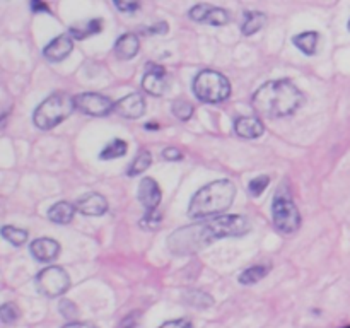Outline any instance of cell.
Masks as SVG:
<instances>
[{"mask_svg": "<svg viewBox=\"0 0 350 328\" xmlns=\"http://www.w3.org/2000/svg\"><path fill=\"white\" fill-rule=\"evenodd\" d=\"M252 231V222L245 215H219L191 226H183L171 232L167 248L174 255H195L214 241L224 238H239Z\"/></svg>", "mask_w": 350, "mask_h": 328, "instance_id": "6da1fadb", "label": "cell"}, {"mask_svg": "<svg viewBox=\"0 0 350 328\" xmlns=\"http://www.w3.org/2000/svg\"><path fill=\"white\" fill-rule=\"evenodd\" d=\"M304 96L291 81H270L253 94V108L267 118H284L303 106Z\"/></svg>", "mask_w": 350, "mask_h": 328, "instance_id": "7a4b0ae2", "label": "cell"}, {"mask_svg": "<svg viewBox=\"0 0 350 328\" xmlns=\"http://www.w3.org/2000/svg\"><path fill=\"white\" fill-rule=\"evenodd\" d=\"M236 197V187L229 180H217L202 187L191 197L188 205V217L190 219H212L224 214L232 205Z\"/></svg>", "mask_w": 350, "mask_h": 328, "instance_id": "3957f363", "label": "cell"}, {"mask_svg": "<svg viewBox=\"0 0 350 328\" xmlns=\"http://www.w3.org/2000/svg\"><path fill=\"white\" fill-rule=\"evenodd\" d=\"M74 109L75 105L72 96H68L67 92H55L38 106L33 115V122L38 128L50 130L67 120Z\"/></svg>", "mask_w": 350, "mask_h": 328, "instance_id": "277c9868", "label": "cell"}, {"mask_svg": "<svg viewBox=\"0 0 350 328\" xmlns=\"http://www.w3.org/2000/svg\"><path fill=\"white\" fill-rule=\"evenodd\" d=\"M272 221L277 231L282 234H293L301 228L299 208L296 207L293 195L284 184L273 195Z\"/></svg>", "mask_w": 350, "mask_h": 328, "instance_id": "5b68a950", "label": "cell"}, {"mask_svg": "<svg viewBox=\"0 0 350 328\" xmlns=\"http://www.w3.org/2000/svg\"><path fill=\"white\" fill-rule=\"evenodd\" d=\"M193 94L204 102H222L231 96V82L215 70H202L193 81Z\"/></svg>", "mask_w": 350, "mask_h": 328, "instance_id": "8992f818", "label": "cell"}, {"mask_svg": "<svg viewBox=\"0 0 350 328\" xmlns=\"http://www.w3.org/2000/svg\"><path fill=\"white\" fill-rule=\"evenodd\" d=\"M36 286L43 296L58 297L65 294L70 287V277L62 266L51 265L41 270L36 277Z\"/></svg>", "mask_w": 350, "mask_h": 328, "instance_id": "52a82bcc", "label": "cell"}, {"mask_svg": "<svg viewBox=\"0 0 350 328\" xmlns=\"http://www.w3.org/2000/svg\"><path fill=\"white\" fill-rule=\"evenodd\" d=\"M75 109L85 113L89 116H106L115 109V102L108 96L98 92H82L74 98Z\"/></svg>", "mask_w": 350, "mask_h": 328, "instance_id": "ba28073f", "label": "cell"}, {"mask_svg": "<svg viewBox=\"0 0 350 328\" xmlns=\"http://www.w3.org/2000/svg\"><path fill=\"white\" fill-rule=\"evenodd\" d=\"M190 17L197 23L211 24V26H224L229 23V12L221 7L211 5V3H198L191 7Z\"/></svg>", "mask_w": 350, "mask_h": 328, "instance_id": "9c48e42d", "label": "cell"}, {"mask_svg": "<svg viewBox=\"0 0 350 328\" xmlns=\"http://www.w3.org/2000/svg\"><path fill=\"white\" fill-rule=\"evenodd\" d=\"M167 85H170V82H167L166 70H164L161 65H147V72L142 79L144 91H146L147 94L159 98V96H163L164 92L167 91Z\"/></svg>", "mask_w": 350, "mask_h": 328, "instance_id": "30bf717a", "label": "cell"}, {"mask_svg": "<svg viewBox=\"0 0 350 328\" xmlns=\"http://www.w3.org/2000/svg\"><path fill=\"white\" fill-rule=\"evenodd\" d=\"M115 111L123 118L137 120L146 113V99L139 92H132V94L125 96L118 102H115Z\"/></svg>", "mask_w": 350, "mask_h": 328, "instance_id": "8fae6325", "label": "cell"}, {"mask_svg": "<svg viewBox=\"0 0 350 328\" xmlns=\"http://www.w3.org/2000/svg\"><path fill=\"white\" fill-rule=\"evenodd\" d=\"M74 50V38L68 33L60 34V36L53 38L50 43L44 46L43 55L46 60L50 62H62L64 58H67L70 55V51Z\"/></svg>", "mask_w": 350, "mask_h": 328, "instance_id": "7c38bea8", "label": "cell"}, {"mask_svg": "<svg viewBox=\"0 0 350 328\" xmlns=\"http://www.w3.org/2000/svg\"><path fill=\"white\" fill-rule=\"evenodd\" d=\"M77 212L89 217H99V215L108 212V200L101 193H88L81 197L75 204Z\"/></svg>", "mask_w": 350, "mask_h": 328, "instance_id": "4fadbf2b", "label": "cell"}, {"mask_svg": "<svg viewBox=\"0 0 350 328\" xmlns=\"http://www.w3.org/2000/svg\"><path fill=\"white\" fill-rule=\"evenodd\" d=\"M161 188L157 184L156 180L152 178H144L139 184V200L144 207L147 208V212L157 210V205L161 204Z\"/></svg>", "mask_w": 350, "mask_h": 328, "instance_id": "5bb4252c", "label": "cell"}, {"mask_svg": "<svg viewBox=\"0 0 350 328\" xmlns=\"http://www.w3.org/2000/svg\"><path fill=\"white\" fill-rule=\"evenodd\" d=\"M58 253H60V245H58V241H55L51 238H40L31 243V255L38 262H53L58 256Z\"/></svg>", "mask_w": 350, "mask_h": 328, "instance_id": "9a60e30c", "label": "cell"}, {"mask_svg": "<svg viewBox=\"0 0 350 328\" xmlns=\"http://www.w3.org/2000/svg\"><path fill=\"white\" fill-rule=\"evenodd\" d=\"M234 132L243 139H258L265 132V126L255 116H241L234 122Z\"/></svg>", "mask_w": 350, "mask_h": 328, "instance_id": "2e32d148", "label": "cell"}, {"mask_svg": "<svg viewBox=\"0 0 350 328\" xmlns=\"http://www.w3.org/2000/svg\"><path fill=\"white\" fill-rule=\"evenodd\" d=\"M140 41L137 38V34L133 33H125L116 40L115 43V53L116 57L122 58V60H130V58L135 57L139 53Z\"/></svg>", "mask_w": 350, "mask_h": 328, "instance_id": "e0dca14e", "label": "cell"}, {"mask_svg": "<svg viewBox=\"0 0 350 328\" xmlns=\"http://www.w3.org/2000/svg\"><path fill=\"white\" fill-rule=\"evenodd\" d=\"M75 205H72L70 202H57L53 207H50L48 210V219L55 224H68V222L74 219L75 215Z\"/></svg>", "mask_w": 350, "mask_h": 328, "instance_id": "ac0fdd59", "label": "cell"}, {"mask_svg": "<svg viewBox=\"0 0 350 328\" xmlns=\"http://www.w3.org/2000/svg\"><path fill=\"white\" fill-rule=\"evenodd\" d=\"M293 41L304 55L311 57V55L317 53V50H318L320 34H318L317 31H306V33H301V34H297V36H294Z\"/></svg>", "mask_w": 350, "mask_h": 328, "instance_id": "d6986e66", "label": "cell"}, {"mask_svg": "<svg viewBox=\"0 0 350 328\" xmlns=\"http://www.w3.org/2000/svg\"><path fill=\"white\" fill-rule=\"evenodd\" d=\"M265 24H267L265 14L255 12V10H248V12H245V23H243L241 31L245 36H252V34L258 33L260 29H263Z\"/></svg>", "mask_w": 350, "mask_h": 328, "instance_id": "ffe728a7", "label": "cell"}, {"mask_svg": "<svg viewBox=\"0 0 350 328\" xmlns=\"http://www.w3.org/2000/svg\"><path fill=\"white\" fill-rule=\"evenodd\" d=\"M103 29V20L101 19H91L88 23H82V24H74L68 31L74 40H84V38L92 36V34L99 33Z\"/></svg>", "mask_w": 350, "mask_h": 328, "instance_id": "44dd1931", "label": "cell"}, {"mask_svg": "<svg viewBox=\"0 0 350 328\" xmlns=\"http://www.w3.org/2000/svg\"><path fill=\"white\" fill-rule=\"evenodd\" d=\"M270 270V265H253L250 266V269H246L245 272L239 275V282L245 284V286H253V284H256L258 280H262L263 277L269 273Z\"/></svg>", "mask_w": 350, "mask_h": 328, "instance_id": "7402d4cb", "label": "cell"}, {"mask_svg": "<svg viewBox=\"0 0 350 328\" xmlns=\"http://www.w3.org/2000/svg\"><path fill=\"white\" fill-rule=\"evenodd\" d=\"M150 163H152V156H150L149 150H140L135 156V159L132 161V164L129 166V176H139L144 171L149 169Z\"/></svg>", "mask_w": 350, "mask_h": 328, "instance_id": "603a6c76", "label": "cell"}, {"mask_svg": "<svg viewBox=\"0 0 350 328\" xmlns=\"http://www.w3.org/2000/svg\"><path fill=\"white\" fill-rule=\"evenodd\" d=\"M126 150H129V146L125 140L115 139L101 150V159H116V157L125 156Z\"/></svg>", "mask_w": 350, "mask_h": 328, "instance_id": "cb8c5ba5", "label": "cell"}, {"mask_svg": "<svg viewBox=\"0 0 350 328\" xmlns=\"http://www.w3.org/2000/svg\"><path fill=\"white\" fill-rule=\"evenodd\" d=\"M185 299H187L188 304H191V306H195V308H208V306H212V303H214V299H212L211 294L204 292V290H198V289L187 290V292H185Z\"/></svg>", "mask_w": 350, "mask_h": 328, "instance_id": "d4e9b609", "label": "cell"}, {"mask_svg": "<svg viewBox=\"0 0 350 328\" xmlns=\"http://www.w3.org/2000/svg\"><path fill=\"white\" fill-rule=\"evenodd\" d=\"M2 236L14 246H23L27 241V231L19 228H14V226H3L2 228Z\"/></svg>", "mask_w": 350, "mask_h": 328, "instance_id": "484cf974", "label": "cell"}, {"mask_svg": "<svg viewBox=\"0 0 350 328\" xmlns=\"http://www.w3.org/2000/svg\"><path fill=\"white\" fill-rule=\"evenodd\" d=\"M21 311L14 303H5L0 306V321L5 325H12L19 320Z\"/></svg>", "mask_w": 350, "mask_h": 328, "instance_id": "4316f807", "label": "cell"}, {"mask_svg": "<svg viewBox=\"0 0 350 328\" xmlns=\"http://www.w3.org/2000/svg\"><path fill=\"white\" fill-rule=\"evenodd\" d=\"M171 108H173V115L176 116L178 120H181V122H187V120H190L191 115H193V106L188 101H185V99H176Z\"/></svg>", "mask_w": 350, "mask_h": 328, "instance_id": "83f0119b", "label": "cell"}, {"mask_svg": "<svg viewBox=\"0 0 350 328\" xmlns=\"http://www.w3.org/2000/svg\"><path fill=\"white\" fill-rule=\"evenodd\" d=\"M269 183H270V178L267 176V174H262V176L253 178V180L250 181V184H248L250 193H252L253 197H258V195H262L263 191H265V188L269 187Z\"/></svg>", "mask_w": 350, "mask_h": 328, "instance_id": "f1b7e54d", "label": "cell"}, {"mask_svg": "<svg viewBox=\"0 0 350 328\" xmlns=\"http://www.w3.org/2000/svg\"><path fill=\"white\" fill-rule=\"evenodd\" d=\"M58 310H60V313L64 314L67 320H74L79 313V310H77V306H75L74 301H68V299H62L60 304H58Z\"/></svg>", "mask_w": 350, "mask_h": 328, "instance_id": "f546056e", "label": "cell"}, {"mask_svg": "<svg viewBox=\"0 0 350 328\" xmlns=\"http://www.w3.org/2000/svg\"><path fill=\"white\" fill-rule=\"evenodd\" d=\"M161 219H163V215H161L157 210L147 212L146 217H144V221H142V226H144V228L154 229V228H157V226H159Z\"/></svg>", "mask_w": 350, "mask_h": 328, "instance_id": "4dcf8cb0", "label": "cell"}, {"mask_svg": "<svg viewBox=\"0 0 350 328\" xmlns=\"http://www.w3.org/2000/svg\"><path fill=\"white\" fill-rule=\"evenodd\" d=\"M159 328H193V323L187 318H180V320H171L161 325Z\"/></svg>", "mask_w": 350, "mask_h": 328, "instance_id": "1f68e13d", "label": "cell"}, {"mask_svg": "<svg viewBox=\"0 0 350 328\" xmlns=\"http://www.w3.org/2000/svg\"><path fill=\"white\" fill-rule=\"evenodd\" d=\"M115 7L118 10H122L123 14H133L135 10H139V3L135 2H115Z\"/></svg>", "mask_w": 350, "mask_h": 328, "instance_id": "d6a6232c", "label": "cell"}, {"mask_svg": "<svg viewBox=\"0 0 350 328\" xmlns=\"http://www.w3.org/2000/svg\"><path fill=\"white\" fill-rule=\"evenodd\" d=\"M163 157L166 161H180L183 157V154L176 147H167V149L163 150Z\"/></svg>", "mask_w": 350, "mask_h": 328, "instance_id": "836d02e7", "label": "cell"}, {"mask_svg": "<svg viewBox=\"0 0 350 328\" xmlns=\"http://www.w3.org/2000/svg\"><path fill=\"white\" fill-rule=\"evenodd\" d=\"M166 31H167V24L166 23H159V24H156V26L149 27V29H144V33H146V34H154V33L163 34V33H166Z\"/></svg>", "mask_w": 350, "mask_h": 328, "instance_id": "e575fe53", "label": "cell"}, {"mask_svg": "<svg viewBox=\"0 0 350 328\" xmlns=\"http://www.w3.org/2000/svg\"><path fill=\"white\" fill-rule=\"evenodd\" d=\"M62 328H98L94 323H89V321H70L65 327Z\"/></svg>", "mask_w": 350, "mask_h": 328, "instance_id": "d590c367", "label": "cell"}, {"mask_svg": "<svg viewBox=\"0 0 350 328\" xmlns=\"http://www.w3.org/2000/svg\"><path fill=\"white\" fill-rule=\"evenodd\" d=\"M31 10H33V12H36V14H40V12L50 14V7H48L46 3H43V2H33V3H31Z\"/></svg>", "mask_w": 350, "mask_h": 328, "instance_id": "8d00e7d4", "label": "cell"}, {"mask_svg": "<svg viewBox=\"0 0 350 328\" xmlns=\"http://www.w3.org/2000/svg\"><path fill=\"white\" fill-rule=\"evenodd\" d=\"M146 128L147 130H157V128H159V125H156V122H150V123H147Z\"/></svg>", "mask_w": 350, "mask_h": 328, "instance_id": "74e56055", "label": "cell"}, {"mask_svg": "<svg viewBox=\"0 0 350 328\" xmlns=\"http://www.w3.org/2000/svg\"><path fill=\"white\" fill-rule=\"evenodd\" d=\"M342 328H350V325H347V327H342Z\"/></svg>", "mask_w": 350, "mask_h": 328, "instance_id": "f35d334b", "label": "cell"}, {"mask_svg": "<svg viewBox=\"0 0 350 328\" xmlns=\"http://www.w3.org/2000/svg\"><path fill=\"white\" fill-rule=\"evenodd\" d=\"M349 31H350V20H349Z\"/></svg>", "mask_w": 350, "mask_h": 328, "instance_id": "ab89813d", "label": "cell"}]
</instances>
